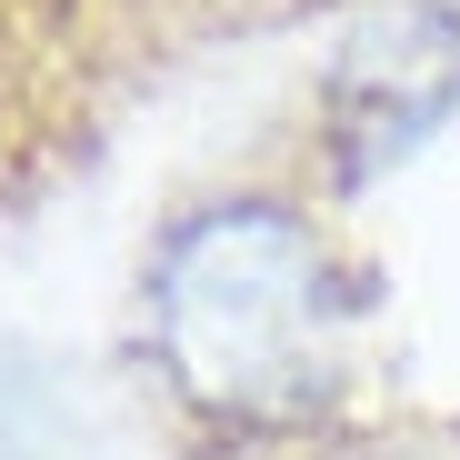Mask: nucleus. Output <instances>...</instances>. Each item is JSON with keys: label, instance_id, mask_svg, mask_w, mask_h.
I'll use <instances>...</instances> for the list:
<instances>
[{"label": "nucleus", "instance_id": "f257e3e1", "mask_svg": "<svg viewBox=\"0 0 460 460\" xmlns=\"http://www.w3.org/2000/svg\"><path fill=\"white\" fill-rule=\"evenodd\" d=\"M360 341V270L331 220L241 181L181 200L140 251V360L210 440H300L341 411Z\"/></svg>", "mask_w": 460, "mask_h": 460}, {"label": "nucleus", "instance_id": "f03ea898", "mask_svg": "<svg viewBox=\"0 0 460 460\" xmlns=\"http://www.w3.org/2000/svg\"><path fill=\"white\" fill-rule=\"evenodd\" d=\"M450 120H460V11L450 0H391L321 60L311 130H321V171L341 190L401 171Z\"/></svg>", "mask_w": 460, "mask_h": 460}]
</instances>
